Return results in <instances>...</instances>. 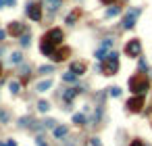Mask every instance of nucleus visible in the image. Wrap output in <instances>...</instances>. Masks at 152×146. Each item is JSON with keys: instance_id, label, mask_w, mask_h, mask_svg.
Here are the masks:
<instances>
[{"instance_id": "nucleus-37", "label": "nucleus", "mask_w": 152, "mask_h": 146, "mask_svg": "<svg viewBox=\"0 0 152 146\" xmlns=\"http://www.w3.org/2000/svg\"><path fill=\"white\" fill-rule=\"evenodd\" d=\"M0 146H6V144H2V142H0Z\"/></svg>"}, {"instance_id": "nucleus-13", "label": "nucleus", "mask_w": 152, "mask_h": 146, "mask_svg": "<svg viewBox=\"0 0 152 146\" xmlns=\"http://www.w3.org/2000/svg\"><path fill=\"white\" fill-rule=\"evenodd\" d=\"M60 2H62V0H46V6H48V11H50V13H54L56 8L60 6Z\"/></svg>"}, {"instance_id": "nucleus-2", "label": "nucleus", "mask_w": 152, "mask_h": 146, "mask_svg": "<svg viewBox=\"0 0 152 146\" xmlns=\"http://www.w3.org/2000/svg\"><path fill=\"white\" fill-rule=\"evenodd\" d=\"M129 88H131V92H136V94H144L148 90V77L146 75L131 77V79H129Z\"/></svg>"}, {"instance_id": "nucleus-11", "label": "nucleus", "mask_w": 152, "mask_h": 146, "mask_svg": "<svg viewBox=\"0 0 152 146\" xmlns=\"http://www.w3.org/2000/svg\"><path fill=\"white\" fill-rule=\"evenodd\" d=\"M67 134H69V130H67L65 125H56V127H54V136H56L58 140H62V138H65Z\"/></svg>"}, {"instance_id": "nucleus-28", "label": "nucleus", "mask_w": 152, "mask_h": 146, "mask_svg": "<svg viewBox=\"0 0 152 146\" xmlns=\"http://www.w3.org/2000/svg\"><path fill=\"white\" fill-rule=\"evenodd\" d=\"M35 144H38V146H48L46 142H44V138H38V140H35Z\"/></svg>"}, {"instance_id": "nucleus-32", "label": "nucleus", "mask_w": 152, "mask_h": 146, "mask_svg": "<svg viewBox=\"0 0 152 146\" xmlns=\"http://www.w3.org/2000/svg\"><path fill=\"white\" fill-rule=\"evenodd\" d=\"M15 2L17 0H6V4H11V6H15Z\"/></svg>"}, {"instance_id": "nucleus-23", "label": "nucleus", "mask_w": 152, "mask_h": 146, "mask_svg": "<svg viewBox=\"0 0 152 146\" xmlns=\"http://www.w3.org/2000/svg\"><path fill=\"white\" fill-rule=\"evenodd\" d=\"M77 15H79L77 11H75V13H71V15L67 17V23H69V25H73V23H75V19H77Z\"/></svg>"}, {"instance_id": "nucleus-38", "label": "nucleus", "mask_w": 152, "mask_h": 146, "mask_svg": "<svg viewBox=\"0 0 152 146\" xmlns=\"http://www.w3.org/2000/svg\"><path fill=\"white\" fill-rule=\"evenodd\" d=\"M150 113H152V111H150Z\"/></svg>"}, {"instance_id": "nucleus-18", "label": "nucleus", "mask_w": 152, "mask_h": 146, "mask_svg": "<svg viewBox=\"0 0 152 146\" xmlns=\"http://www.w3.org/2000/svg\"><path fill=\"white\" fill-rule=\"evenodd\" d=\"M62 146H79V138H67V140H62Z\"/></svg>"}, {"instance_id": "nucleus-12", "label": "nucleus", "mask_w": 152, "mask_h": 146, "mask_svg": "<svg viewBox=\"0 0 152 146\" xmlns=\"http://www.w3.org/2000/svg\"><path fill=\"white\" fill-rule=\"evenodd\" d=\"M71 71H73L75 75H81L86 71V65L83 63H73V65H71Z\"/></svg>"}, {"instance_id": "nucleus-7", "label": "nucleus", "mask_w": 152, "mask_h": 146, "mask_svg": "<svg viewBox=\"0 0 152 146\" xmlns=\"http://www.w3.org/2000/svg\"><path fill=\"white\" fill-rule=\"evenodd\" d=\"M27 15H29V19L40 21L42 19V6L40 4H27Z\"/></svg>"}, {"instance_id": "nucleus-33", "label": "nucleus", "mask_w": 152, "mask_h": 146, "mask_svg": "<svg viewBox=\"0 0 152 146\" xmlns=\"http://www.w3.org/2000/svg\"><path fill=\"white\" fill-rule=\"evenodd\" d=\"M100 2H102V4H111V2H113V0H100Z\"/></svg>"}, {"instance_id": "nucleus-6", "label": "nucleus", "mask_w": 152, "mask_h": 146, "mask_svg": "<svg viewBox=\"0 0 152 146\" xmlns=\"http://www.w3.org/2000/svg\"><path fill=\"white\" fill-rule=\"evenodd\" d=\"M44 40H48V42H52V44H60L62 42V29H58V27H54V29H50L46 36H44Z\"/></svg>"}, {"instance_id": "nucleus-30", "label": "nucleus", "mask_w": 152, "mask_h": 146, "mask_svg": "<svg viewBox=\"0 0 152 146\" xmlns=\"http://www.w3.org/2000/svg\"><path fill=\"white\" fill-rule=\"evenodd\" d=\"M129 146H144V144H142V142H140V140H133V142H131V144H129Z\"/></svg>"}, {"instance_id": "nucleus-10", "label": "nucleus", "mask_w": 152, "mask_h": 146, "mask_svg": "<svg viewBox=\"0 0 152 146\" xmlns=\"http://www.w3.org/2000/svg\"><path fill=\"white\" fill-rule=\"evenodd\" d=\"M67 54H69V50H67V48L56 50V52L52 54V61H54V63H58V61H65V58H67Z\"/></svg>"}, {"instance_id": "nucleus-5", "label": "nucleus", "mask_w": 152, "mask_h": 146, "mask_svg": "<svg viewBox=\"0 0 152 146\" xmlns=\"http://www.w3.org/2000/svg\"><path fill=\"white\" fill-rule=\"evenodd\" d=\"M142 107H144V98H142V94H138V96H133L131 100H127V109L131 111V113H140Z\"/></svg>"}, {"instance_id": "nucleus-8", "label": "nucleus", "mask_w": 152, "mask_h": 146, "mask_svg": "<svg viewBox=\"0 0 152 146\" xmlns=\"http://www.w3.org/2000/svg\"><path fill=\"white\" fill-rule=\"evenodd\" d=\"M40 50H42L44 54H48V56H52V54L56 52V50H54V44H52V42H48V40H44V38H42V44H40Z\"/></svg>"}, {"instance_id": "nucleus-9", "label": "nucleus", "mask_w": 152, "mask_h": 146, "mask_svg": "<svg viewBox=\"0 0 152 146\" xmlns=\"http://www.w3.org/2000/svg\"><path fill=\"white\" fill-rule=\"evenodd\" d=\"M25 31V25L19 23V21H13L11 25H8V33H13V36H19V33Z\"/></svg>"}, {"instance_id": "nucleus-21", "label": "nucleus", "mask_w": 152, "mask_h": 146, "mask_svg": "<svg viewBox=\"0 0 152 146\" xmlns=\"http://www.w3.org/2000/svg\"><path fill=\"white\" fill-rule=\"evenodd\" d=\"M52 71H54V67H52V65H44V67H40V73H42V75L52 73Z\"/></svg>"}, {"instance_id": "nucleus-35", "label": "nucleus", "mask_w": 152, "mask_h": 146, "mask_svg": "<svg viewBox=\"0 0 152 146\" xmlns=\"http://www.w3.org/2000/svg\"><path fill=\"white\" fill-rule=\"evenodd\" d=\"M2 38H4V31H2V29H0V40H2Z\"/></svg>"}, {"instance_id": "nucleus-22", "label": "nucleus", "mask_w": 152, "mask_h": 146, "mask_svg": "<svg viewBox=\"0 0 152 146\" xmlns=\"http://www.w3.org/2000/svg\"><path fill=\"white\" fill-rule=\"evenodd\" d=\"M8 90H11L13 94H17V92H19V81H11V84H8Z\"/></svg>"}, {"instance_id": "nucleus-20", "label": "nucleus", "mask_w": 152, "mask_h": 146, "mask_svg": "<svg viewBox=\"0 0 152 146\" xmlns=\"http://www.w3.org/2000/svg\"><path fill=\"white\" fill-rule=\"evenodd\" d=\"M8 119H11V117H8V113H6L4 109H0V123H8Z\"/></svg>"}, {"instance_id": "nucleus-16", "label": "nucleus", "mask_w": 152, "mask_h": 146, "mask_svg": "<svg viewBox=\"0 0 152 146\" xmlns=\"http://www.w3.org/2000/svg\"><path fill=\"white\" fill-rule=\"evenodd\" d=\"M73 123H75V125H86V115H83V113L73 115Z\"/></svg>"}, {"instance_id": "nucleus-25", "label": "nucleus", "mask_w": 152, "mask_h": 146, "mask_svg": "<svg viewBox=\"0 0 152 146\" xmlns=\"http://www.w3.org/2000/svg\"><path fill=\"white\" fill-rule=\"evenodd\" d=\"M119 13V6H113V8H109V11H106V17H115Z\"/></svg>"}, {"instance_id": "nucleus-1", "label": "nucleus", "mask_w": 152, "mask_h": 146, "mask_svg": "<svg viewBox=\"0 0 152 146\" xmlns=\"http://www.w3.org/2000/svg\"><path fill=\"white\" fill-rule=\"evenodd\" d=\"M119 69V54L117 52H109V56L100 63V71L104 75H115Z\"/></svg>"}, {"instance_id": "nucleus-31", "label": "nucleus", "mask_w": 152, "mask_h": 146, "mask_svg": "<svg viewBox=\"0 0 152 146\" xmlns=\"http://www.w3.org/2000/svg\"><path fill=\"white\" fill-rule=\"evenodd\" d=\"M6 146H17V142H15V140H8V142H6Z\"/></svg>"}, {"instance_id": "nucleus-34", "label": "nucleus", "mask_w": 152, "mask_h": 146, "mask_svg": "<svg viewBox=\"0 0 152 146\" xmlns=\"http://www.w3.org/2000/svg\"><path fill=\"white\" fill-rule=\"evenodd\" d=\"M4 4H6V0H0V8H2Z\"/></svg>"}, {"instance_id": "nucleus-14", "label": "nucleus", "mask_w": 152, "mask_h": 146, "mask_svg": "<svg viewBox=\"0 0 152 146\" xmlns=\"http://www.w3.org/2000/svg\"><path fill=\"white\" fill-rule=\"evenodd\" d=\"M8 58H11L13 65H21V63H23V54H21V52H13Z\"/></svg>"}, {"instance_id": "nucleus-15", "label": "nucleus", "mask_w": 152, "mask_h": 146, "mask_svg": "<svg viewBox=\"0 0 152 146\" xmlns=\"http://www.w3.org/2000/svg\"><path fill=\"white\" fill-rule=\"evenodd\" d=\"M50 86H52V81H50V79H46V81H40L38 86H35V90H38V92H46Z\"/></svg>"}, {"instance_id": "nucleus-17", "label": "nucleus", "mask_w": 152, "mask_h": 146, "mask_svg": "<svg viewBox=\"0 0 152 146\" xmlns=\"http://www.w3.org/2000/svg\"><path fill=\"white\" fill-rule=\"evenodd\" d=\"M62 79H65V81H67V84H73V81H75V79H77V75H75V73H73V71H67V73H65V75H62Z\"/></svg>"}, {"instance_id": "nucleus-19", "label": "nucleus", "mask_w": 152, "mask_h": 146, "mask_svg": "<svg viewBox=\"0 0 152 146\" xmlns=\"http://www.w3.org/2000/svg\"><path fill=\"white\" fill-rule=\"evenodd\" d=\"M48 109H50V105H48L46 100H40V102H38V111H40V113H46Z\"/></svg>"}, {"instance_id": "nucleus-3", "label": "nucleus", "mask_w": 152, "mask_h": 146, "mask_svg": "<svg viewBox=\"0 0 152 146\" xmlns=\"http://www.w3.org/2000/svg\"><path fill=\"white\" fill-rule=\"evenodd\" d=\"M140 52H142L140 40H129L127 44H125V54L127 56H140Z\"/></svg>"}, {"instance_id": "nucleus-36", "label": "nucleus", "mask_w": 152, "mask_h": 146, "mask_svg": "<svg viewBox=\"0 0 152 146\" xmlns=\"http://www.w3.org/2000/svg\"><path fill=\"white\" fill-rule=\"evenodd\" d=\"M0 75H2V67H0Z\"/></svg>"}, {"instance_id": "nucleus-26", "label": "nucleus", "mask_w": 152, "mask_h": 146, "mask_svg": "<svg viewBox=\"0 0 152 146\" xmlns=\"http://www.w3.org/2000/svg\"><path fill=\"white\" fill-rule=\"evenodd\" d=\"M111 96H115V98L121 96V88H111Z\"/></svg>"}, {"instance_id": "nucleus-29", "label": "nucleus", "mask_w": 152, "mask_h": 146, "mask_svg": "<svg viewBox=\"0 0 152 146\" xmlns=\"http://www.w3.org/2000/svg\"><path fill=\"white\" fill-rule=\"evenodd\" d=\"M92 146H102V142L98 140V138H92Z\"/></svg>"}, {"instance_id": "nucleus-24", "label": "nucleus", "mask_w": 152, "mask_h": 146, "mask_svg": "<svg viewBox=\"0 0 152 146\" xmlns=\"http://www.w3.org/2000/svg\"><path fill=\"white\" fill-rule=\"evenodd\" d=\"M44 127H52V130H54V127H56V121H54V119H46V121H44Z\"/></svg>"}, {"instance_id": "nucleus-4", "label": "nucleus", "mask_w": 152, "mask_h": 146, "mask_svg": "<svg viewBox=\"0 0 152 146\" xmlns=\"http://www.w3.org/2000/svg\"><path fill=\"white\" fill-rule=\"evenodd\" d=\"M140 13H142L140 8H131V11L125 15V19H123V27H125V29H131L133 25H136V19L140 17Z\"/></svg>"}, {"instance_id": "nucleus-27", "label": "nucleus", "mask_w": 152, "mask_h": 146, "mask_svg": "<svg viewBox=\"0 0 152 146\" xmlns=\"http://www.w3.org/2000/svg\"><path fill=\"white\" fill-rule=\"evenodd\" d=\"M21 44H23V46H29V36H27V33L21 38Z\"/></svg>"}]
</instances>
